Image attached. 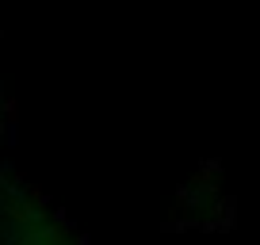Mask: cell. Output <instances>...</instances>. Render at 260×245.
Instances as JSON below:
<instances>
[{"instance_id": "6da1fadb", "label": "cell", "mask_w": 260, "mask_h": 245, "mask_svg": "<svg viewBox=\"0 0 260 245\" xmlns=\"http://www.w3.org/2000/svg\"><path fill=\"white\" fill-rule=\"evenodd\" d=\"M0 245H88L84 234L35 184L0 169Z\"/></svg>"}, {"instance_id": "7a4b0ae2", "label": "cell", "mask_w": 260, "mask_h": 245, "mask_svg": "<svg viewBox=\"0 0 260 245\" xmlns=\"http://www.w3.org/2000/svg\"><path fill=\"white\" fill-rule=\"evenodd\" d=\"M12 146V100L4 88V77H0V169H4V154Z\"/></svg>"}]
</instances>
